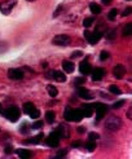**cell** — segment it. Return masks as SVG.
Here are the masks:
<instances>
[{
	"label": "cell",
	"instance_id": "6da1fadb",
	"mask_svg": "<svg viewBox=\"0 0 132 159\" xmlns=\"http://www.w3.org/2000/svg\"><path fill=\"white\" fill-rule=\"evenodd\" d=\"M2 114L4 115V118L8 119V120L17 122L21 113H20V109L17 106H9L7 110H2Z\"/></svg>",
	"mask_w": 132,
	"mask_h": 159
},
{
	"label": "cell",
	"instance_id": "7a4b0ae2",
	"mask_svg": "<svg viewBox=\"0 0 132 159\" xmlns=\"http://www.w3.org/2000/svg\"><path fill=\"white\" fill-rule=\"evenodd\" d=\"M121 125H122V120L118 116H114V115L109 116L105 122V127L107 128V131H110V132H116L121 128Z\"/></svg>",
	"mask_w": 132,
	"mask_h": 159
},
{
	"label": "cell",
	"instance_id": "3957f363",
	"mask_svg": "<svg viewBox=\"0 0 132 159\" xmlns=\"http://www.w3.org/2000/svg\"><path fill=\"white\" fill-rule=\"evenodd\" d=\"M83 118L82 110H70L67 109L65 111V119L67 122H80Z\"/></svg>",
	"mask_w": 132,
	"mask_h": 159
},
{
	"label": "cell",
	"instance_id": "277c9868",
	"mask_svg": "<svg viewBox=\"0 0 132 159\" xmlns=\"http://www.w3.org/2000/svg\"><path fill=\"white\" fill-rule=\"evenodd\" d=\"M71 39H70L69 35H65V34H60V35H56L53 39H52V43L54 45H58V47H66L70 44Z\"/></svg>",
	"mask_w": 132,
	"mask_h": 159
},
{
	"label": "cell",
	"instance_id": "5b68a950",
	"mask_svg": "<svg viewBox=\"0 0 132 159\" xmlns=\"http://www.w3.org/2000/svg\"><path fill=\"white\" fill-rule=\"evenodd\" d=\"M16 4H17V0H4L3 3H0V12L3 14H9Z\"/></svg>",
	"mask_w": 132,
	"mask_h": 159
},
{
	"label": "cell",
	"instance_id": "8992f818",
	"mask_svg": "<svg viewBox=\"0 0 132 159\" xmlns=\"http://www.w3.org/2000/svg\"><path fill=\"white\" fill-rule=\"evenodd\" d=\"M101 36H102V34H101L98 30H96L95 33H89V31H85L84 33V38L87 39L89 44H96L101 39Z\"/></svg>",
	"mask_w": 132,
	"mask_h": 159
},
{
	"label": "cell",
	"instance_id": "52a82bcc",
	"mask_svg": "<svg viewBox=\"0 0 132 159\" xmlns=\"http://www.w3.org/2000/svg\"><path fill=\"white\" fill-rule=\"evenodd\" d=\"M45 144L48 145L49 148H57L60 145V136L56 133V131L52 132L49 136L45 139Z\"/></svg>",
	"mask_w": 132,
	"mask_h": 159
},
{
	"label": "cell",
	"instance_id": "ba28073f",
	"mask_svg": "<svg viewBox=\"0 0 132 159\" xmlns=\"http://www.w3.org/2000/svg\"><path fill=\"white\" fill-rule=\"evenodd\" d=\"M92 106H93V109L96 110V120H101L102 116L105 115V113H106L107 106L104 105V104H95V105H92Z\"/></svg>",
	"mask_w": 132,
	"mask_h": 159
},
{
	"label": "cell",
	"instance_id": "9c48e42d",
	"mask_svg": "<svg viewBox=\"0 0 132 159\" xmlns=\"http://www.w3.org/2000/svg\"><path fill=\"white\" fill-rule=\"evenodd\" d=\"M56 133L60 136V139H69V136H70L69 127L66 124H60L56 129Z\"/></svg>",
	"mask_w": 132,
	"mask_h": 159
},
{
	"label": "cell",
	"instance_id": "30bf717a",
	"mask_svg": "<svg viewBox=\"0 0 132 159\" xmlns=\"http://www.w3.org/2000/svg\"><path fill=\"white\" fill-rule=\"evenodd\" d=\"M8 76H9L12 80H21L23 78V73L20 69H11V70H8Z\"/></svg>",
	"mask_w": 132,
	"mask_h": 159
},
{
	"label": "cell",
	"instance_id": "8fae6325",
	"mask_svg": "<svg viewBox=\"0 0 132 159\" xmlns=\"http://www.w3.org/2000/svg\"><path fill=\"white\" fill-rule=\"evenodd\" d=\"M79 71H80L83 75H87V74H89L91 71H92V67H91V65L88 63L87 60H84V61L80 62V65H79Z\"/></svg>",
	"mask_w": 132,
	"mask_h": 159
},
{
	"label": "cell",
	"instance_id": "7c38bea8",
	"mask_svg": "<svg viewBox=\"0 0 132 159\" xmlns=\"http://www.w3.org/2000/svg\"><path fill=\"white\" fill-rule=\"evenodd\" d=\"M114 76L116 78V79H122L123 76H124V74H126V67H124L123 65H116L115 67H114Z\"/></svg>",
	"mask_w": 132,
	"mask_h": 159
},
{
	"label": "cell",
	"instance_id": "4fadbf2b",
	"mask_svg": "<svg viewBox=\"0 0 132 159\" xmlns=\"http://www.w3.org/2000/svg\"><path fill=\"white\" fill-rule=\"evenodd\" d=\"M78 94H79V97H82L84 100H92L93 98V93L87 91L85 88H83V87H79V88H78Z\"/></svg>",
	"mask_w": 132,
	"mask_h": 159
},
{
	"label": "cell",
	"instance_id": "5bb4252c",
	"mask_svg": "<svg viewBox=\"0 0 132 159\" xmlns=\"http://www.w3.org/2000/svg\"><path fill=\"white\" fill-rule=\"evenodd\" d=\"M91 74H92V80H95V82H98L102 79V76L105 75V71L102 69H95L93 71H91Z\"/></svg>",
	"mask_w": 132,
	"mask_h": 159
},
{
	"label": "cell",
	"instance_id": "9a60e30c",
	"mask_svg": "<svg viewBox=\"0 0 132 159\" xmlns=\"http://www.w3.org/2000/svg\"><path fill=\"white\" fill-rule=\"evenodd\" d=\"M53 79L58 83H64L66 82V75L62 71H53Z\"/></svg>",
	"mask_w": 132,
	"mask_h": 159
},
{
	"label": "cell",
	"instance_id": "2e32d148",
	"mask_svg": "<svg viewBox=\"0 0 132 159\" xmlns=\"http://www.w3.org/2000/svg\"><path fill=\"white\" fill-rule=\"evenodd\" d=\"M80 110H82V114H83L84 118H89L92 115V113H93V106H91V105H83Z\"/></svg>",
	"mask_w": 132,
	"mask_h": 159
},
{
	"label": "cell",
	"instance_id": "e0dca14e",
	"mask_svg": "<svg viewBox=\"0 0 132 159\" xmlns=\"http://www.w3.org/2000/svg\"><path fill=\"white\" fill-rule=\"evenodd\" d=\"M43 139H44V134L43 133H39V134H36V136H34L33 139L25 141V144H34V145H36V144H40Z\"/></svg>",
	"mask_w": 132,
	"mask_h": 159
},
{
	"label": "cell",
	"instance_id": "ac0fdd59",
	"mask_svg": "<svg viewBox=\"0 0 132 159\" xmlns=\"http://www.w3.org/2000/svg\"><path fill=\"white\" fill-rule=\"evenodd\" d=\"M62 69H64L66 73H73L75 66H74V62L71 61H64L62 62Z\"/></svg>",
	"mask_w": 132,
	"mask_h": 159
},
{
	"label": "cell",
	"instance_id": "d6986e66",
	"mask_svg": "<svg viewBox=\"0 0 132 159\" xmlns=\"http://www.w3.org/2000/svg\"><path fill=\"white\" fill-rule=\"evenodd\" d=\"M17 154H18V157L21 159H29L31 157V153L29 152V150H26V149H18L17 150Z\"/></svg>",
	"mask_w": 132,
	"mask_h": 159
},
{
	"label": "cell",
	"instance_id": "ffe728a7",
	"mask_svg": "<svg viewBox=\"0 0 132 159\" xmlns=\"http://www.w3.org/2000/svg\"><path fill=\"white\" fill-rule=\"evenodd\" d=\"M54 119H56V113H54V111H52V110L47 111V113H45V120L48 122V123H53Z\"/></svg>",
	"mask_w": 132,
	"mask_h": 159
},
{
	"label": "cell",
	"instance_id": "44dd1931",
	"mask_svg": "<svg viewBox=\"0 0 132 159\" xmlns=\"http://www.w3.org/2000/svg\"><path fill=\"white\" fill-rule=\"evenodd\" d=\"M47 91H48V93H49V96H51V97H56L57 94H58L57 88H56V87H54V85H52V84L47 85Z\"/></svg>",
	"mask_w": 132,
	"mask_h": 159
},
{
	"label": "cell",
	"instance_id": "7402d4cb",
	"mask_svg": "<svg viewBox=\"0 0 132 159\" xmlns=\"http://www.w3.org/2000/svg\"><path fill=\"white\" fill-rule=\"evenodd\" d=\"M89 9H91V12L93 14H100L101 13V7L98 4H96V3H91L89 4Z\"/></svg>",
	"mask_w": 132,
	"mask_h": 159
},
{
	"label": "cell",
	"instance_id": "603a6c76",
	"mask_svg": "<svg viewBox=\"0 0 132 159\" xmlns=\"http://www.w3.org/2000/svg\"><path fill=\"white\" fill-rule=\"evenodd\" d=\"M34 109H35V105L33 104V102H26V104L23 105V111H25L26 114H30Z\"/></svg>",
	"mask_w": 132,
	"mask_h": 159
},
{
	"label": "cell",
	"instance_id": "cb8c5ba5",
	"mask_svg": "<svg viewBox=\"0 0 132 159\" xmlns=\"http://www.w3.org/2000/svg\"><path fill=\"white\" fill-rule=\"evenodd\" d=\"M131 33H132V25L131 23H127V25L124 26V29H123V36H130Z\"/></svg>",
	"mask_w": 132,
	"mask_h": 159
},
{
	"label": "cell",
	"instance_id": "d4e9b609",
	"mask_svg": "<svg viewBox=\"0 0 132 159\" xmlns=\"http://www.w3.org/2000/svg\"><path fill=\"white\" fill-rule=\"evenodd\" d=\"M115 30H107L106 34H105V38L107 39V40H114L115 39Z\"/></svg>",
	"mask_w": 132,
	"mask_h": 159
},
{
	"label": "cell",
	"instance_id": "484cf974",
	"mask_svg": "<svg viewBox=\"0 0 132 159\" xmlns=\"http://www.w3.org/2000/svg\"><path fill=\"white\" fill-rule=\"evenodd\" d=\"M85 148H87L88 152H93V150L96 149V142H95V141H92V140H89L87 144H85Z\"/></svg>",
	"mask_w": 132,
	"mask_h": 159
},
{
	"label": "cell",
	"instance_id": "4316f807",
	"mask_svg": "<svg viewBox=\"0 0 132 159\" xmlns=\"http://www.w3.org/2000/svg\"><path fill=\"white\" fill-rule=\"evenodd\" d=\"M116 13H118V11H116L115 8H114V9H112L110 12H109V14H107V18L110 20V21H114V20H115V17H116Z\"/></svg>",
	"mask_w": 132,
	"mask_h": 159
},
{
	"label": "cell",
	"instance_id": "83f0119b",
	"mask_svg": "<svg viewBox=\"0 0 132 159\" xmlns=\"http://www.w3.org/2000/svg\"><path fill=\"white\" fill-rule=\"evenodd\" d=\"M109 91H110L112 93H114V94H121L122 93V91L116 85H110V87H109Z\"/></svg>",
	"mask_w": 132,
	"mask_h": 159
},
{
	"label": "cell",
	"instance_id": "f1b7e54d",
	"mask_svg": "<svg viewBox=\"0 0 132 159\" xmlns=\"http://www.w3.org/2000/svg\"><path fill=\"white\" fill-rule=\"evenodd\" d=\"M92 23H93V17H88V18H85V20L83 21V26H84V27H89Z\"/></svg>",
	"mask_w": 132,
	"mask_h": 159
},
{
	"label": "cell",
	"instance_id": "f546056e",
	"mask_svg": "<svg viewBox=\"0 0 132 159\" xmlns=\"http://www.w3.org/2000/svg\"><path fill=\"white\" fill-rule=\"evenodd\" d=\"M29 115H30L31 118H33V119H36V118H39V115H40V111H39V110L35 107V109H34L33 111H31V113H30Z\"/></svg>",
	"mask_w": 132,
	"mask_h": 159
},
{
	"label": "cell",
	"instance_id": "4dcf8cb0",
	"mask_svg": "<svg viewBox=\"0 0 132 159\" xmlns=\"http://www.w3.org/2000/svg\"><path fill=\"white\" fill-rule=\"evenodd\" d=\"M88 139L92 140V141H95V140L100 139V134L96 133V132H89V133H88Z\"/></svg>",
	"mask_w": 132,
	"mask_h": 159
},
{
	"label": "cell",
	"instance_id": "1f68e13d",
	"mask_svg": "<svg viewBox=\"0 0 132 159\" xmlns=\"http://www.w3.org/2000/svg\"><path fill=\"white\" fill-rule=\"evenodd\" d=\"M31 128H33V129H40V128H43V122H40V120L35 122L33 125H31Z\"/></svg>",
	"mask_w": 132,
	"mask_h": 159
},
{
	"label": "cell",
	"instance_id": "d6a6232c",
	"mask_svg": "<svg viewBox=\"0 0 132 159\" xmlns=\"http://www.w3.org/2000/svg\"><path fill=\"white\" fill-rule=\"evenodd\" d=\"M62 9H64V7H62V5H58V7H57V9L54 11V13H53V18L58 17V16H60V13L62 12Z\"/></svg>",
	"mask_w": 132,
	"mask_h": 159
},
{
	"label": "cell",
	"instance_id": "836d02e7",
	"mask_svg": "<svg viewBox=\"0 0 132 159\" xmlns=\"http://www.w3.org/2000/svg\"><path fill=\"white\" fill-rule=\"evenodd\" d=\"M8 49V45L5 42H0V53H4Z\"/></svg>",
	"mask_w": 132,
	"mask_h": 159
},
{
	"label": "cell",
	"instance_id": "e575fe53",
	"mask_svg": "<svg viewBox=\"0 0 132 159\" xmlns=\"http://www.w3.org/2000/svg\"><path fill=\"white\" fill-rule=\"evenodd\" d=\"M84 82H85V78H84V76L76 78V79H75V84H76V85H80V84H83Z\"/></svg>",
	"mask_w": 132,
	"mask_h": 159
},
{
	"label": "cell",
	"instance_id": "d590c367",
	"mask_svg": "<svg viewBox=\"0 0 132 159\" xmlns=\"http://www.w3.org/2000/svg\"><path fill=\"white\" fill-rule=\"evenodd\" d=\"M107 57H109V53H107L106 51H102V52L100 53V60H102V61H104V60H106Z\"/></svg>",
	"mask_w": 132,
	"mask_h": 159
},
{
	"label": "cell",
	"instance_id": "8d00e7d4",
	"mask_svg": "<svg viewBox=\"0 0 132 159\" xmlns=\"http://www.w3.org/2000/svg\"><path fill=\"white\" fill-rule=\"evenodd\" d=\"M27 124L26 123H23L22 124V127H21V128H20V132H22V133H27Z\"/></svg>",
	"mask_w": 132,
	"mask_h": 159
},
{
	"label": "cell",
	"instance_id": "74e56055",
	"mask_svg": "<svg viewBox=\"0 0 132 159\" xmlns=\"http://www.w3.org/2000/svg\"><path fill=\"white\" fill-rule=\"evenodd\" d=\"M130 14H131V8H130V7H127L126 9L123 11V14H122V16H123V17H126V16H130Z\"/></svg>",
	"mask_w": 132,
	"mask_h": 159
},
{
	"label": "cell",
	"instance_id": "f35d334b",
	"mask_svg": "<svg viewBox=\"0 0 132 159\" xmlns=\"http://www.w3.org/2000/svg\"><path fill=\"white\" fill-rule=\"evenodd\" d=\"M122 105H124V101L122 100V101H118V102H115L114 104V109H118V107H121Z\"/></svg>",
	"mask_w": 132,
	"mask_h": 159
},
{
	"label": "cell",
	"instance_id": "ab89813d",
	"mask_svg": "<svg viewBox=\"0 0 132 159\" xmlns=\"http://www.w3.org/2000/svg\"><path fill=\"white\" fill-rule=\"evenodd\" d=\"M4 152H5L7 154H9V153H12V152H13V148L8 145V146H5V150H4Z\"/></svg>",
	"mask_w": 132,
	"mask_h": 159
},
{
	"label": "cell",
	"instance_id": "60d3db41",
	"mask_svg": "<svg viewBox=\"0 0 132 159\" xmlns=\"http://www.w3.org/2000/svg\"><path fill=\"white\" fill-rule=\"evenodd\" d=\"M66 153H67V150H61V152H58V153H57V157H62V155H66Z\"/></svg>",
	"mask_w": 132,
	"mask_h": 159
},
{
	"label": "cell",
	"instance_id": "b9f144b4",
	"mask_svg": "<svg viewBox=\"0 0 132 159\" xmlns=\"http://www.w3.org/2000/svg\"><path fill=\"white\" fill-rule=\"evenodd\" d=\"M79 56H82V52H74V53L71 54V57L76 58V57H79Z\"/></svg>",
	"mask_w": 132,
	"mask_h": 159
},
{
	"label": "cell",
	"instance_id": "7bdbcfd3",
	"mask_svg": "<svg viewBox=\"0 0 132 159\" xmlns=\"http://www.w3.org/2000/svg\"><path fill=\"white\" fill-rule=\"evenodd\" d=\"M78 132H79V133H84L85 132V128H84V127H78Z\"/></svg>",
	"mask_w": 132,
	"mask_h": 159
},
{
	"label": "cell",
	"instance_id": "ee69618b",
	"mask_svg": "<svg viewBox=\"0 0 132 159\" xmlns=\"http://www.w3.org/2000/svg\"><path fill=\"white\" fill-rule=\"evenodd\" d=\"M47 78H48V79L53 78V71H48V73H47Z\"/></svg>",
	"mask_w": 132,
	"mask_h": 159
},
{
	"label": "cell",
	"instance_id": "f6af8a7d",
	"mask_svg": "<svg viewBox=\"0 0 132 159\" xmlns=\"http://www.w3.org/2000/svg\"><path fill=\"white\" fill-rule=\"evenodd\" d=\"M110 3H112V0H102V4L104 5H109Z\"/></svg>",
	"mask_w": 132,
	"mask_h": 159
},
{
	"label": "cell",
	"instance_id": "bcb514c9",
	"mask_svg": "<svg viewBox=\"0 0 132 159\" xmlns=\"http://www.w3.org/2000/svg\"><path fill=\"white\" fill-rule=\"evenodd\" d=\"M73 146H80V142H79V141H75V142H73Z\"/></svg>",
	"mask_w": 132,
	"mask_h": 159
},
{
	"label": "cell",
	"instance_id": "7dc6e473",
	"mask_svg": "<svg viewBox=\"0 0 132 159\" xmlns=\"http://www.w3.org/2000/svg\"><path fill=\"white\" fill-rule=\"evenodd\" d=\"M127 118H128V119H132V116H131V109L128 110V113H127Z\"/></svg>",
	"mask_w": 132,
	"mask_h": 159
},
{
	"label": "cell",
	"instance_id": "c3c4849f",
	"mask_svg": "<svg viewBox=\"0 0 132 159\" xmlns=\"http://www.w3.org/2000/svg\"><path fill=\"white\" fill-rule=\"evenodd\" d=\"M2 110H3V109H2V105H0V113H2Z\"/></svg>",
	"mask_w": 132,
	"mask_h": 159
},
{
	"label": "cell",
	"instance_id": "681fc988",
	"mask_svg": "<svg viewBox=\"0 0 132 159\" xmlns=\"http://www.w3.org/2000/svg\"><path fill=\"white\" fill-rule=\"evenodd\" d=\"M27 2H34V0H27Z\"/></svg>",
	"mask_w": 132,
	"mask_h": 159
}]
</instances>
